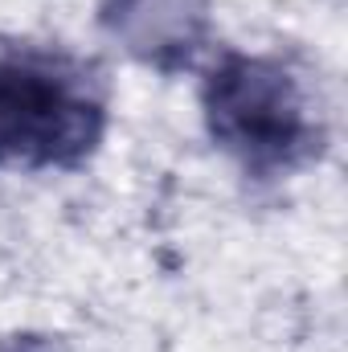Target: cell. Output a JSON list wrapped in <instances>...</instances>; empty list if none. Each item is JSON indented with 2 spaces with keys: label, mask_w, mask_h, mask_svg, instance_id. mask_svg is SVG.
Wrapping results in <instances>:
<instances>
[{
  "label": "cell",
  "mask_w": 348,
  "mask_h": 352,
  "mask_svg": "<svg viewBox=\"0 0 348 352\" xmlns=\"http://www.w3.org/2000/svg\"><path fill=\"white\" fill-rule=\"evenodd\" d=\"M102 98L74 66L33 54H0V164L74 168L98 148Z\"/></svg>",
  "instance_id": "1"
},
{
  "label": "cell",
  "mask_w": 348,
  "mask_h": 352,
  "mask_svg": "<svg viewBox=\"0 0 348 352\" xmlns=\"http://www.w3.org/2000/svg\"><path fill=\"white\" fill-rule=\"evenodd\" d=\"M209 135L250 168H291L320 148L299 78L259 54H226L201 90Z\"/></svg>",
  "instance_id": "2"
},
{
  "label": "cell",
  "mask_w": 348,
  "mask_h": 352,
  "mask_svg": "<svg viewBox=\"0 0 348 352\" xmlns=\"http://www.w3.org/2000/svg\"><path fill=\"white\" fill-rule=\"evenodd\" d=\"M102 29L156 70H180L209 37V0H98Z\"/></svg>",
  "instance_id": "3"
},
{
  "label": "cell",
  "mask_w": 348,
  "mask_h": 352,
  "mask_svg": "<svg viewBox=\"0 0 348 352\" xmlns=\"http://www.w3.org/2000/svg\"><path fill=\"white\" fill-rule=\"evenodd\" d=\"M0 352H70L62 340H54V336H37V332H25V336H8Z\"/></svg>",
  "instance_id": "4"
}]
</instances>
